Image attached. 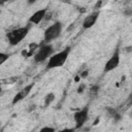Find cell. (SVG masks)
<instances>
[{"label": "cell", "mask_w": 132, "mask_h": 132, "mask_svg": "<svg viewBox=\"0 0 132 132\" xmlns=\"http://www.w3.org/2000/svg\"><path fill=\"white\" fill-rule=\"evenodd\" d=\"M120 62H121V54H120V50L117 48L113 54L111 55V57L106 61V63L104 64V68H103V72L104 73H107V72H110L112 70H114L116 68L119 67L120 65Z\"/></svg>", "instance_id": "obj_5"}, {"label": "cell", "mask_w": 132, "mask_h": 132, "mask_svg": "<svg viewBox=\"0 0 132 132\" xmlns=\"http://www.w3.org/2000/svg\"><path fill=\"white\" fill-rule=\"evenodd\" d=\"M38 0H27V3L29 4V5H31V4H34L35 2H37Z\"/></svg>", "instance_id": "obj_15"}, {"label": "cell", "mask_w": 132, "mask_h": 132, "mask_svg": "<svg viewBox=\"0 0 132 132\" xmlns=\"http://www.w3.org/2000/svg\"><path fill=\"white\" fill-rule=\"evenodd\" d=\"M88 119H89V107L88 106H85L78 111L74 112L73 114V120L75 122L74 129H80L85 125V123L88 121Z\"/></svg>", "instance_id": "obj_6"}, {"label": "cell", "mask_w": 132, "mask_h": 132, "mask_svg": "<svg viewBox=\"0 0 132 132\" xmlns=\"http://www.w3.org/2000/svg\"><path fill=\"white\" fill-rule=\"evenodd\" d=\"M99 15H100V11H99V10L93 11L92 13L88 14V15L85 18L84 22H82V28H84L85 30H88V29L92 28V27L96 24V22L98 21Z\"/></svg>", "instance_id": "obj_8"}, {"label": "cell", "mask_w": 132, "mask_h": 132, "mask_svg": "<svg viewBox=\"0 0 132 132\" xmlns=\"http://www.w3.org/2000/svg\"><path fill=\"white\" fill-rule=\"evenodd\" d=\"M34 85H35L34 82H31V84L27 85L25 88H23L22 90H20V91L14 95V97L12 98V101H11L12 105H15L16 103H19L20 101H22L23 99H25V98L30 94V92L32 91Z\"/></svg>", "instance_id": "obj_7"}, {"label": "cell", "mask_w": 132, "mask_h": 132, "mask_svg": "<svg viewBox=\"0 0 132 132\" xmlns=\"http://www.w3.org/2000/svg\"><path fill=\"white\" fill-rule=\"evenodd\" d=\"M9 58V55L6 53H0V65L4 64Z\"/></svg>", "instance_id": "obj_11"}, {"label": "cell", "mask_w": 132, "mask_h": 132, "mask_svg": "<svg viewBox=\"0 0 132 132\" xmlns=\"http://www.w3.org/2000/svg\"><path fill=\"white\" fill-rule=\"evenodd\" d=\"M71 52V47L70 46H67L66 48L56 53V54H53L50 58H48V61L46 63V66H45V69L46 70H52V69H55V68H60L62 67L67 59H68V56Z\"/></svg>", "instance_id": "obj_1"}, {"label": "cell", "mask_w": 132, "mask_h": 132, "mask_svg": "<svg viewBox=\"0 0 132 132\" xmlns=\"http://www.w3.org/2000/svg\"><path fill=\"white\" fill-rule=\"evenodd\" d=\"M88 73H89V71H88V70H85V71H82V72L80 73L79 76H80L81 78H86V77L88 76Z\"/></svg>", "instance_id": "obj_13"}, {"label": "cell", "mask_w": 132, "mask_h": 132, "mask_svg": "<svg viewBox=\"0 0 132 132\" xmlns=\"http://www.w3.org/2000/svg\"><path fill=\"white\" fill-rule=\"evenodd\" d=\"M46 12H47V8H41V9L36 10L29 18V23L32 25H38L39 23H41V21L45 19Z\"/></svg>", "instance_id": "obj_9"}, {"label": "cell", "mask_w": 132, "mask_h": 132, "mask_svg": "<svg viewBox=\"0 0 132 132\" xmlns=\"http://www.w3.org/2000/svg\"><path fill=\"white\" fill-rule=\"evenodd\" d=\"M53 54H54V46L51 43H44L37 48L36 53L33 56V60L35 63H42L45 60H47Z\"/></svg>", "instance_id": "obj_4"}, {"label": "cell", "mask_w": 132, "mask_h": 132, "mask_svg": "<svg viewBox=\"0 0 132 132\" xmlns=\"http://www.w3.org/2000/svg\"><path fill=\"white\" fill-rule=\"evenodd\" d=\"M131 99H132V92H131Z\"/></svg>", "instance_id": "obj_16"}, {"label": "cell", "mask_w": 132, "mask_h": 132, "mask_svg": "<svg viewBox=\"0 0 132 132\" xmlns=\"http://www.w3.org/2000/svg\"><path fill=\"white\" fill-rule=\"evenodd\" d=\"M44 131L54 132V131H55V128H53V127H43V128L40 129V132H44Z\"/></svg>", "instance_id": "obj_12"}, {"label": "cell", "mask_w": 132, "mask_h": 132, "mask_svg": "<svg viewBox=\"0 0 132 132\" xmlns=\"http://www.w3.org/2000/svg\"><path fill=\"white\" fill-rule=\"evenodd\" d=\"M29 30H30V26H24L8 31L6 33V38L8 40V43L11 46H15L20 44L27 37Z\"/></svg>", "instance_id": "obj_2"}, {"label": "cell", "mask_w": 132, "mask_h": 132, "mask_svg": "<svg viewBox=\"0 0 132 132\" xmlns=\"http://www.w3.org/2000/svg\"><path fill=\"white\" fill-rule=\"evenodd\" d=\"M85 87H86V86H85V84H80V85H79V87H78V89H77V92H78V93H81V92L84 91Z\"/></svg>", "instance_id": "obj_14"}, {"label": "cell", "mask_w": 132, "mask_h": 132, "mask_svg": "<svg viewBox=\"0 0 132 132\" xmlns=\"http://www.w3.org/2000/svg\"><path fill=\"white\" fill-rule=\"evenodd\" d=\"M63 30V24L60 21L55 22L51 26H48L43 33V40L45 43H51L53 40L60 37Z\"/></svg>", "instance_id": "obj_3"}, {"label": "cell", "mask_w": 132, "mask_h": 132, "mask_svg": "<svg viewBox=\"0 0 132 132\" xmlns=\"http://www.w3.org/2000/svg\"><path fill=\"white\" fill-rule=\"evenodd\" d=\"M54 100H55V94H54V93H52V92H51V93H48V94L44 97V106H45V107H47V106H48V105H50Z\"/></svg>", "instance_id": "obj_10"}]
</instances>
